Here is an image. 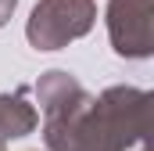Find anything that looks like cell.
I'll return each instance as SVG.
<instances>
[{
    "label": "cell",
    "instance_id": "cell-1",
    "mask_svg": "<svg viewBox=\"0 0 154 151\" xmlns=\"http://www.w3.org/2000/svg\"><path fill=\"white\" fill-rule=\"evenodd\" d=\"M86 18H90V0H43L32 11L29 40L43 50H54L68 36H79L86 29Z\"/></svg>",
    "mask_w": 154,
    "mask_h": 151
},
{
    "label": "cell",
    "instance_id": "cell-2",
    "mask_svg": "<svg viewBox=\"0 0 154 151\" xmlns=\"http://www.w3.org/2000/svg\"><path fill=\"white\" fill-rule=\"evenodd\" d=\"M14 11V0H0V25L7 22V14Z\"/></svg>",
    "mask_w": 154,
    "mask_h": 151
}]
</instances>
